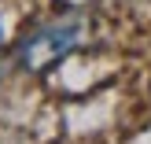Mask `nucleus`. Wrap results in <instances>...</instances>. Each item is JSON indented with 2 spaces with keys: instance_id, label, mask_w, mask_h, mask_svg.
Instances as JSON below:
<instances>
[{
  "instance_id": "obj_1",
  "label": "nucleus",
  "mask_w": 151,
  "mask_h": 144,
  "mask_svg": "<svg viewBox=\"0 0 151 144\" xmlns=\"http://www.w3.org/2000/svg\"><path fill=\"white\" fill-rule=\"evenodd\" d=\"M81 41H85V22H81L78 15L55 19V22H48V26H37L33 33L19 44V59H22L26 70L37 74V70H48L52 63H59L63 56H70L74 48H81Z\"/></svg>"
},
{
  "instance_id": "obj_2",
  "label": "nucleus",
  "mask_w": 151,
  "mask_h": 144,
  "mask_svg": "<svg viewBox=\"0 0 151 144\" xmlns=\"http://www.w3.org/2000/svg\"><path fill=\"white\" fill-rule=\"evenodd\" d=\"M0 44H4V26H0Z\"/></svg>"
}]
</instances>
